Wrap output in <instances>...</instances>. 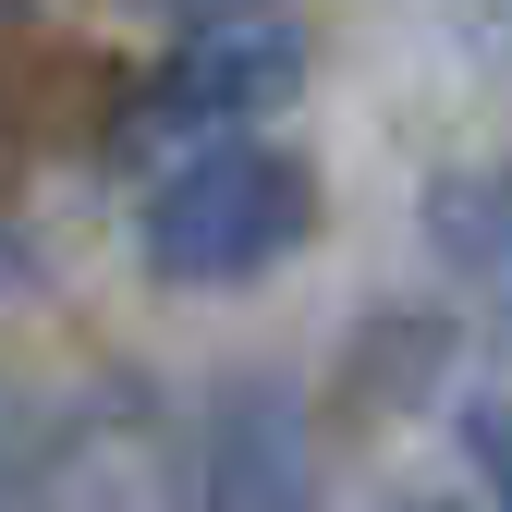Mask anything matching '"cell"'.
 <instances>
[{
    "instance_id": "4",
    "label": "cell",
    "mask_w": 512,
    "mask_h": 512,
    "mask_svg": "<svg viewBox=\"0 0 512 512\" xmlns=\"http://www.w3.org/2000/svg\"><path fill=\"white\" fill-rule=\"evenodd\" d=\"M208 512H317V439L281 378H244L208 427Z\"/></svg>"
},
{
    "instance_id": "1",
    "label": "cell",
    "mask_w": 512,
    "mask_h": 512,
    "mask_svg": "<svg viewBox=\"0 0 512 512\" xmlns=\"http://www.w3.org/2000/svg\"><path fill=\"white\" fill-rule=\"evenodd\" d=\"M317 220V171L293 147H196L159 196H147V269L183 293H220L281 269Z\"/></svg>"
},
{
    "instance_id": "6",
    "label": "cell",
    "mask_w": 512,
    "mask_h": 512,
    "mask_svg": "<svg viewBox=\"0 0 512 512\" xmlns=\"http://www.w3.org/2000/svg\"><path fill=\"white\" fill-rule=\"evenodd\" d=\"M427 512H488V500H427Z\"/></svg>"
},
{
    "instance_id": "3",
    "label": "cell",
    "mask_w": 512,
    "mask_h": 512,
    "mask_svg": "<svg viewBox=\"0 0 512 512\" xmlns=\"http://www.w3.org/2000/svg\"><path fill=\"white\" fill-rule=\"evenodd\" d=\"M25 512H196V476H183V439L147 391H98L37 439Z\"/></svg>"
},
{
    "instance_id": "2",
    "label": "cell",
    "mask_w": 512,
    "mask_h": 512,
    "mask_svg": "<svg viewBox=\"0 0 512 512\" xmlns=\"http://www.w3.org/2000/svg\"><path fill=\"white\" fill-rule=\"evenodd\" d=\"M305 86V37L269 25V13H244V25H183L171 61L147 74L135 122H122V147H171V135H196V147H244V122L256 110H281Z\"/></svg>"
},
{
    "instance_id": "5",
    "label": "cell",
    "mask_w": 512,
    "mask_h": 512,
    "mask_svg": "<svg viewBox=\"0 0 512 512\" xmlns=\"http://www.w3.org/2000/svg\"><path fill=\"white\" fill-rule=\"evenodd\" d=\"M25 281H37V244H25L13 220H0V293H25Z\"/></svg>"
}]
</instances>
